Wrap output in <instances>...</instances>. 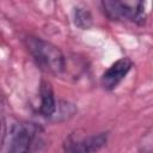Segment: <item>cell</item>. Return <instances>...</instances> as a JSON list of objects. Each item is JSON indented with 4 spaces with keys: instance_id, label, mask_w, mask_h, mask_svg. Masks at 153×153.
I'll list each match as a JSON object with an SVG mask.
<instances>
[{
    "instance_id": "cell-1",
    "label": "cell",
    "mask_w": 153,
    "mask_h": 153,
    "mask_svg": "<svg viewBox=\"0 0 153 153\" xmlns=\"http://www.w3.org/2000/svg\"><path fill=\"white\" fill-rule=\"evenodd\" d=\"M25 45L37 66L50 74H61L65 71L66 61L62 51L54 44L33 36L25 38Z\"/></svg>"
},
{
    "instance_id": "cell-2",
    "label": "cell",
    "mask_w": 153,
    "mask_h": 153,
    "mask_svg": "<svg viewBox=\"0 0 153 153\" xmlns=\"http://www.w3.org/2000/svg\"><path fill=\"white\" fill-rule=\"evenodd\" d=\"M38 127L31 122H17L5 134L0 153H29Z\"/></svg>"
},
{
    "instance_id": "cell-3",
    "label": "cell",
    "mask_w": 153,
    "mask_h": 153,
    "mask_svg": "<svg viewBox=\"0 0 153 153\" xmlns=\"http://www.w3.org/2000/svg\"><path fill=\"white\" fill-rule=\"evenodd\" d=\"M104 14L111 20L133 22L143 25L146 22L145 4L142 1H103Z\"/></svg>"
},
{
    "instance_id": "cell-4",
    "label": "cell",
    "mask_w": 153,
    "mask_h": 153,
    "mask_svg": "<svg viewBox=\"0 0 153 153\" xmlns=\"http://www.w3.org/2000/svg\"><path fill=\"white\" fill-rule=\"evenodd\" d=\"M131 67H133V62L128 57H122L117 60L102 75L100 82H102L103 88L106 91L115 90L121 84V81L127 76Z\"/></svg>"
},
{
    "instance_id": "cell-5",
    "label": "cell",
    "mask_w": 153,
    "mask_h": 153,
    "mask_svg": "<svg viewBox=\"0 0 153 153\" xmlns=\"http://www.w3.org/2000/svg\"><path fill=\"white\" fill-rule=\"evenodd\" d=\"M108 136L105 133L91 135L69 143L66 148V153H97L105 143Z\"/></svg>"
},
{
    "instance_id": "cell-6",
    "label": "cell",
    "mask_w": 153,
    "mask_h": 153,
    "mask_svg": "<svg viewBox=\"0 0 153 153\" xmlns=\"http://www.w3.org/2000/svg\"><path fill=\"white\" fill-rule=\"evenodd\" d=\"M38 112L44 117H51L56 112V100L54 97L51 85L48 81L41 82Z\"/></svg>"
},
{
    "instance_id": "cell-7",
    "label": "cell",
    "mask_w": 153,
    "mask_h": 153,
    "mask_svg": "<svg viewBox=\"0 0 153 153\" xmlns=\"http://www.w3.org/2000/svg\"><path fill=\"white\" fill-rule=\"evenodd\" d=\"M74 23L78 27L86 30L90 29L93 24V19H92V14L90 13L88 10L82 8V7H76L74 11Z\"/></svg>"
},
{
    "instance_id": "cell-8",
    "label": "cell",
    "mask_w": 153,
    "mask_h": 153,
    "mask_svg": "<svg viewBox=\"0 0 153 153\" xmlns=\"http://www.w3.org/2000/svg\"><path fill=\"white\" fill-rule=\"evenodd\" d=\"M152 135L151 133L145 134L143 136V142L139 147V153H152Z\"/></svg>"
},
{
    "instance_id": "cell-9",
    "label": "cell",
    "mask_w": 153,
    "mask_h": 153,
    "mask_svg": "<svg viewBox=\"0 0 153 153\" xmlns=\"http://www.w3.org/2000/svg\"><path fill=\"white\" fill-rule=\"evenodd\" d=\"M0 131H1V122H0Z\"/></svg>"
}]
</instances>
